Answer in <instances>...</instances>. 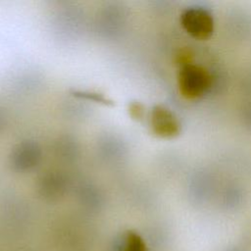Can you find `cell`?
Listing matches in <instances>:
<instances>
[{
	"instance_id": "4",
	"label": "cell",
	"mask_w": 251,
	"mask_h": 251,
	"mask_svg": "<svg viewBox=\"0 0 251 251\" xmlns=\"http://www.w3.org/2000/svg\"><path fill=\"white\" fill-rule=\"evenodd\" d=\"M128 112L130 114V116L134 119H141L144 113V108L140 103L134 102L131 103L129 108H128Z\"/></svg>"
},
{
	"instance_id": "1",
	"label": "cell",
	"mask_w": 251,
	"mask_h": 251,
	"mask_svg": "<svg viewBox=\"0 0 251 251\" xmlns=\"http://www.w3.org/2000/svg\"><path fill=\"white\" fill-rule=\"evenodd\" d=\"M212 76L209 71L201 65L185 62L177 74V84L180 94L187 99L202 96L210 88Z\"/></svg>"
},
{
	"instance_id": "2",
	"label": "cell",
	"mask_w": 251,
	"mask_h": 251,
	"mask_svg": "<svg viewBox=\"0 0 251 251\" xmlns=\"http://www.w3.org/2000/svg\"><path fill=\"white\" fill-rule=\"evenodd\" d=\"M182 27L193 37L204 39L214 31V18L210 11L200 6L184 9L179 17Z\"/></svg>"
},
{
	"instance_id": "3",
	"label": "cell",
	"mask_w": 251,
	"mask_h": 251,
	"mask_svg": "<svg viewBox=\"0 0 251 251\" xmlns=\"http://www.w3.org/2000/svg\"><path fill=\"white\" fill-rule=\"evenodd\" d=\"M152 131L161 137H173L179 133L180 124L173 111L163 105H155L150 113Z\"/></svg>"
}]
</instances>
